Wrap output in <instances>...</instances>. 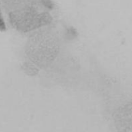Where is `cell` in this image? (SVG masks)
<instances>
[{"mask_svg":"<svg viewBox=\"0 0 132 132\" xmlns=\"http://www.w3.org/2000/svg\"><path fill=\"white\" fill-rule=\"evenodd\" d=\"M114 125L119 131H132V102L120 106L113 114Z\"/></svg>","mask_w":132,"mask_h":132,"instance_id":"3","label":"cell"},{"mask_svg":"<svg viewBox=\"0 0 132 132\" xmlns=\"http://www.w3.org/2000/svg\"><path fill=\"white\" fill-rule=\"evenodd\" d=\"M60 50L59 38L48 29L34 31L28 40L26 54L28 58L41 68L47 67L56 58Z\"/></svg>","mask_w":132,"mask_h":132,"instance_id":"2","label":"cell"},{"mask_svg":"<svg viewBox=\"0 0 132 132\" xmlns=\"http://www.w3.org/2000/svg\"><path fill=\"white\" fill-rule=\"evenodd\" d=\"M43 0H17L6 11L13 28L23 33H31L50 25L52 17Z\"/></svg>","mask_w":132,"mask_h":132,"instance_id":"1","label":"cell"},{"mask_svg":"<svg viewBox=\"0 0 132 132\" xmlns=\"http://www.w3.org/2000/svg\"><path fill=\"white\" fill-rule=\"evenodd\" d=\"M6 30H7L6 24L5 21H4V18L3 16V13H2L1 10L0 8V31H5Z\"/></svg>","mask_w":132,"mask_h":132,"instance_id":"4","label":"cell"}]
</instances>
